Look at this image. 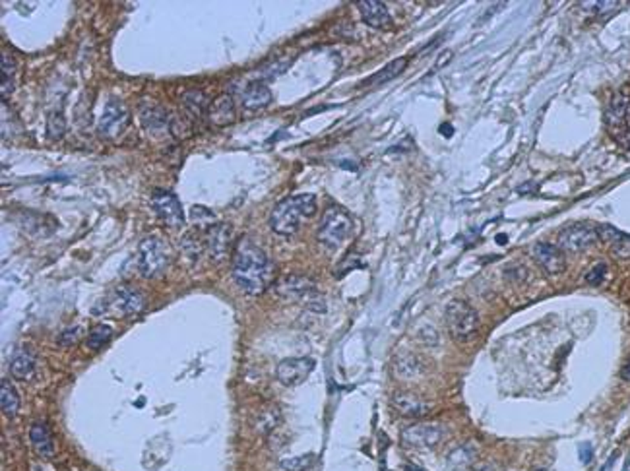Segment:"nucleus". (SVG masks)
<instances>
[{"mask_svg": "<svg viewBox=\"0 0 630 471\" xmlns=\"http://www.w3.org/2000/svg\"><path fill=\"white\" fill-rule=\"evenodd\" d=\"M231 274L239 287L249 295L264 293L273 282V264L258 244L249 237L241 239L233 251Z\"/></svg>", "mask_w": 630, "mask_h": 471, "instance_id": "obj_1", "label": "nucleus"}, {"mask_svg": "<svg viewBox=\"0 0 630 471\" xmlns=\"http://www.w3.org/2000/svg\"><path fill=\"white\" fill-rule=\"evenodd\" d=\"M319 210L314 194H297L283 198L270 213V227L281 237L295 235L304 220H311Z\"/></svg>", "mask_w": 630, "mask_h": 471, "instance_id": "obj_2", "label": "nucleus"}, {"mask_svg": "<svg viewBox=\"0 0 630 471\" xmlns=\"http://www.w3.org/2000/svg\"><path fill=\"white\" fill-rule=\"evenodd\" d=\"M136 266L140 275L145 280L160 278L171 266V246L158 235L145 237L138 246Z\"/></svg>", "mask_w": 630, "mask_h": 471, "instance_id": "obj_3", "label": "nucleus"}, {"mask_svg": "<svg viewBox=\"0 0 630 471\" xmlns=\"http://www.w3.org/2000/svg\"><path fill=\"white\" fill-rule=\"evenodd\" d=\"M353 233V217L342 205H330L320 220L316 239L330 251L340 249Z\"/></svg>", "mask_w": 630, "mask_h": 471, "instance_id": "obj_4", "label": "nucleus"}, {"mask_svg": "<svg viewBox=\"0 0 630 471\" xmlns=\"http://www.w3.org/2000/svg\"><path fill=\"white\" fill-rule=\"evenodd\" d=\"M446 326L458 343L471 342L479 330V316L475 309L462 299L450 301L446 306Z\"/></svg>", "mask_w": 630, "mask_h": 471, "instance_id": "obj_5", "label": "nucleus"}, {"mask_svg": "<svg viewBox=\"0 0 630 471\" xmlns=\"http://www.w3.org/2000/svg\"><path fill=\"white\" fill-rule=\"evenodd\" d=\"M130 122V113L126 105L122 103L121 99L111 97L107 101L105 109H103V114L99 119L97 130L99 134L107 140H113V138L121 136L122 132L126 130Z\"/></svg>", "mask_w": 630, "mask_h": 471, "instance_id": "obj_6", "label": "nucleus"}, {"mask_svg": "<svg viewBox=\"0 0 630 471\" xmlns=\"http://www.w3.org/2000/svg\"><path fill=\"white\" fill-rule=\"evenodd\" d=\"M152 208L155 215L169 227H182L184 213H182L181 200L169 190H153Z\"/></svg>", "mask_w": 630, "mask_h": 471, "instance_id": "obj_7", "label": "nucleus"}, {"mask_svg": "<svg viewBox=\"0 0 630 471\" xmlns=\"http://www.w3.org/2000/svg\"><path fill=\"white\" fill-rule=\"evenodd\" d=\"M275 291H278V295L287 301H319L316 283L307 275H283L280 282L275 283Z\"/></svg>", "mask_w": 630, "mask_h": 471, "instance_id": "obj_8", "label": "nucleus"}, {"mask_svg": "<svg viewBox=\"0 0 630 471\" xmlns=\"http://www.w3.org/2000/svg\"><path fill=\"white\" fill-rule=\"evenodd\" d=\"M598 241V227L592 223H574L559 233V249L566 252H580Z\"/></svg>", "mask_w": 630, "mask_h": 471, "instance_id": "obj_9", "label": "nucleus"}, {"mask_svg": "<svg viewBox=\"0 0 630 471\" xmlns=\"http://www.w3.org/2000/svg\"><path fill=\"white\" fill-rule=\"evenodd\" d=\"M144 304V295L138 289L129 287V285H121V287L114 289L111 297L107 299L105 309L114 312V314H121V316H132V314H138V312L142 311Z\"/></svg>", "mask_w": 630, "mask_h": 471, "instance_id": "obj_10", "label": "nucleus"}, {"mask_svg": "<svg viewBox=\"0 0 630 471\" xmlns=\"http://www.w3.org/2000/svg\"><path fill=\"white\" fill-rule=\"evenodd\" d=\"M314 366H316V363L311 357L283 359L275 369V376L283 386H299L309 378V374L314 371Z\"/></svg>", "mask_w": 630, "mask_h": 471, "instance_id": "obj_11", "label": "nucleus"}, {"mask_svg": "<svg viewBox=\"0 0 630 471\" xmlns=\"http://www.w3.org/2000/svg\"><path fill=\"white\" fill-rule=\"evenodd\" d=\"M206 251L210 258L220 262L227 256L231 243H233V229L229 223H213L212 227L206 229L204 235Z\"/></svg>", "mask_w": 630, "mask_h": 471, "instance_id": "obj_12", "label": "nucleus"}, {"mask_svg": "<svg viewBox=\"0 0 630 471\" xmlns=\"http://www.w3.org/2000/svg\"><path fill=\"white\" fill-rule=\"evenodd\" d=\"M532 258L535 264L549 275L562 274L566 270V258L564 252L559 246L549 243H535L532 246Z\"/></svg>", "mask_w": 630, "mask_h": 471, "instance_id": "obj_13", "label": "nucleus"}, {"mask_svg": "<svg viewBox=\"0 0 630 471\" xmlns=\"http://www.w3.org/2000/svg\"><path fill=\"white\" fill-rule=\"evenodd\" d=\"M402 439L405 444L415 446V448H431L441 442L442 429L439 425H431V423H419V425L408 427L402 433Z\"/></svg>", "mask_w": 630, "mask_h": 471, "instance_id": "obj_14", "label": "nucleus"}, {"mask_svg": "<svg viewBox=\"0 0 630 471\" xmlns=\"http://www.w3.org/2000/svg\"><path fill=\"white\" fill-rule=\"evenodd\" d=\"M392 403H394L396 411L403 415V417L410 419H419L425 417L431 413V403L425 402L423 398L415 392H398V394L392 398Z\"/></svg>", "mask_w": 630, "mask_h": 471, "instance_id": "obj_15", "label": "nucleus"}, {"mask_svg": "<svg viewBox=\"0 0 630 471\" xmlns=\"http://www.w3.org/2000/svg\"><path fill=\"white\" fill-rule=\"evenodd\" d=\"M361 18L367 25H371L374 30H388L392 25V18L384 2L379 0H361L357 2Z\"/></svg>", "mask_w": 630, "mask_h": 471, "instance_id": "obj_16", "label": "nucleus"}, {"mask_svg": "<svg viewBox=\"0 0 630 471\" xmlns=\"http://www.w3.org/2000/svg\"><path fill=\"white\" fill-rule=\"evenodd\" d=\"M208 117H210V122L215 124V126H220V129L233 124L237 119V109L233 97L227 95V93H223L220 97L213 99L210 107H208Z\"/></svg>", "mask_w": 630, "mask_h": 471, "instance_id": "obj_17", "label": "nucleus"}, {"mask_svg": "<svg viewBox=\"0 0 630 471\" xmlns=\"http://www.w3.org/2000/svg\"><path fill=\"white\" fill-rule=\"evenodd\" d=\"M270 103H272V92L262 82L246 84L241 92V105L244 111H260V109H266Z\"/></svg>", "mask_w": 630, "mask_h": 471, "instance_id": "obj_18", "label": "nucleus"}, {"mask_svg": "<svg viewBox=\"0 0 630 471\" xmlns=\"http://www.w3.org/2000/svg\"><path fill=\"white\" fill-rule=\"evenodd\" d=\"M30 441L31 446L35 450V454L43 460H51L54 456V442L53 434L49 431V427L43 421L33 423L30 429Z\"/></svg>", "mask_w": 630, "mask_h": 471, "instance_id": "obj_19", "label": "nucleus"}, {"mask_svg": "<svg viewBox=\"0 0 630 471\" xmlns=\"http://www.w3.org/2000/svg\"><path fill=\"white\" fill-rule=\"evenodd\" d=\"M140 119H142V124L148 132H161V130L169 129L171 124V119H169L167 111L160 105H153V103H145L140 111Z\"/></svg>", "mask_w": 630, "mask_h": 471, "instance_id": "obj_20", "label": "nucleus"}, {"mask_svg": "<svg viewBox=\"0 0 630 471\" xmlns=\"http://www.w3.org/2000/svg\"><path fill=\"white\" fill-rule=\"evenodd\" d=\"M35 371V355L28 347H18L10 359V373L18 380H28Z\"/></svg>", "mask_w": 630, "mask_h": 471, "instance_id": "obj_21", "label": "nucleus"}, {"mask_svg": "<svg viewBox=\"0 0 630 471\" xmlns=\"http://www.w3.org/2000/svg\"><path fill=\"white\" fill-rule=\"evenodd\" d=\"M405 66H408V59H405V56H402V59H396V61H392L390 64H386L384 68L379 70L376 74H372L369 80H364L361 85L386 84V82H390V80H394L396 76H400L403 70H405Z\"/></svg>", "mask_w": 630, "mask_h": 471, "instance_id": "obj_22", "label": "nucleus"}, {"mask_svg": "<svg viewBox=\"0 0 630 471\" xmlns=\"http://www.w3.org/2000/svg\"><path fill=\"white\" fill-rule=\"evenodd\" d=\"M0 403H2V411L8 417H14L18 410H20V395L16 392L14 384L8 378H2V388H0Z\"/></svg>", "mask_w": 630, "mask_h": 471, "instance_id": "obj_23", "label": "nucleus"}, {"mask_svg": "<svg viewBox=\"0 0 630 471\" xmlns=\"http://www.w3.org/2000/svg\"><path fill=\"white\" fill-rule=\"evenodd\" d=\"M630 107V97L626 93H617L615 97L611 99L607 109V122L611 126H619L621 122L626 119V111Z\"/></svg>", "mask_w": 630, "mask_h": 471, "instance_id": "obj_24", "label": "nucleus"}, {"mask_svg": "<svg viewBox=\"0 0 630 471\" xmlns=\"http://www.w3.org/2000/svg\"><path fill=\"white\" fill-rule=\"evenodd\" d=\"M182 103L186 107L190 117H194V119H200L206 107H210V101H208V97H206V93L202 90H189V92L182 95Z\"/></svg>", "mask_w": 630, "mask_h": 471, "instance_id": "obj_25", "label": "nucleus"}, {"mask_svg": "<svg viewBox=\"0 0 630 471\" xmlns=\"http://www.w3.org/2000/svg\"><path fill=\"white\" fill-rule=\"evenodd\" d=\"M280 421H281L280 407L268 405V407H264V410L260 411L258 417H256V431H258L260 434L272 433L273 429L280 425Z\"/></svg>", "mask_w": 630, "mask_h": 471, "instance_id": "obj_26", "label": "nucleus"}, {"mask_svg": "<svg viewBox=\"0 0 630 471\" xmlns=\"http://www.w3.org/2000/svg\"><path fill=\"white\" fill-rule=\"evenodd\" d=\"M14 74L16 62L8 53H2V97H10L14 92Z\"/></svg>", "mask_w": 630, "mask_h": 471, "instance_id": "obj_27", "label": "nucleus"}, {"mask_svg": "<svg viewBox=\"0 0 630 471\" xmlns=\"http://www.w3.org/2000/svg\"><path fill=\"white\" fill-rule=\"evenodd\" d=\"M113 335V328L107 326V324H97V326L91 328V332L88 334V347L91 350H101Z\"/></svg>", "mask_w": 630, "mask_h": 471, "instance_id": "obj_28", "label": "nucleus"}, {"mask_svg": "<svg viewBox=\"0 0 630 471\" xmlns=\"http://www.w3.org/2000/svg\"><path fill=\"white\" fill-rule=\"evenodd\" d=\"M182 249H184V252L189 254V258L198 260L200 258V254L206 251L204 239L198 235L196 231H190V233H186L184 239H182Z\"/></svg>", "mask_w": 630, "mask_h": 471, "instance_id": "obj_29", "label": "nucleus"}, {"mask_svg": "<svg viewBox=\"0 0 630 471\" xmlns=\"http://www.w3.org/2000/svg\"><path fill=\"white\" fill-rule=\"evenodd\" d=\"M448 462L452 464V467H456V470L470 467V465L475 462V450L471 448V446H460V448H456L454 452L450 454Z\"/></svg>", "mask_w": 630, "mask_h": 471, "instance_id": "obj_30", "label": "nucleus"}, {"mask_svg": "<svg viewBox=\"0 0 630 471\" xmlns=\"http://www.w3.org/2000/svg\"><path fill=\"white\" fill-rule=\"evenodd\" d=\"M312 464H314V454H304V456L287 458V460H281L280 462V465L285 471H304V470H309Z\"/></svg>", "mask_w": 630, "mask_h": 471, "instance_id": "obj_31", "label": "nucleus"}, {"mask_svg": "<svg viewBox=\"0 0 630 471\" xmlns=\"http://www.w3.org/2000/svg\"><path fill=\"white\" fill-rule=\"evenodd\" d=\"M47 130H49V138L51 140H61L64 136V130H66V121L62 113H53L49 117V124H47Z\"/></svg>", "mask_w": 630, "mask_h": 471, "instance_id": "obj_32", "label": "nucleus"}, {"mask_svg": "<svg viewBox=\"0 0 630 471\" xmlns=\"http://www.w3.org/2000/svg\"><path fill=\"white\" fill-rule=\"evenodd\" d=\"M190 215H192V221L198 223V227H204V229H210L213 225L212 221L215 220L213 217V213L204 208V205H194L192 210H190Z\"/></svg>", "mask_w": 630, "mask_h": 471, "instance_id": "obj_33", "label": "nucleus"}, {"mask_svg": "<svg viewBox=\"0 0 630 471\" xmlns=\"http://www.w3.org/2000/svg\"><path fill=\"white\" fill-rule=\"evenodd\" d=\"M623 233L615 229L613 225H607V223H603V225H598V239H601L603 243H611V244H617L621 239H623Z\"/></svg>", "mask_w": 630, "mask_h": 471, "instance_id": "obj_34", "label": "nucleus"}, {"mask_svg": "<svg viewBox=\"0 0 630 471\" xmlns=\"http://www.w3.org/2000/svg\"><path fill=\"white\" fill-rule=\"evenodd\" d=\"M398 366V373L402 374V376H415L419 373V363L415 357H402L400 359V363H396Z\"/></svg>", "mask_w": 630, "mask_h": 471, "instance_id": "obj_35", "label": "nucleus"}, {"mask_svg": "<svg viewBox=\"0 0 630 471\" xmlns=\"http://www.w3.org/2000/svg\"><path fill=\"white\" fill-rule=\"evenodd\" d=\"M605 275H607V266L600 262V264H595V266L586 274V283H590V285H601L603 280H605Z\"/></svg>", "mask_w": 630, "mask_h": 471, "instance_id": "obj_36", "label": "nucleus"}, {"mask_svg": "<svg viewBox=\"0 0 630 471\" xmlns=\"http://www.w3.org/2000/svg\"><path fill=\"white\" fill-rule=\"evenodd\" d=\"M78 338H80V328L78 326L69 328V330H64V332L59 335V343H61V345H70V343H76Z\"/></svg>", "mask_w": 630, "mask_h": 471, "instance_id": "obj_37", "label": "nucleus"}, {"mask_svg": "<svg viewBox=\"0 0 630 471\" xmlns=\"http://www.w3.org/2000/svg\"><path fill=\"white\" fill-rule=\"evenodd\" d=\"M615 254L621 258H630V237L624 235L619 243L615 244Z\"/></svg>", "mask_w": 630, "mask_h": 471, "instance_id": "obj_38", "label": "nucleus"}, {"mask_svg": "<svg viewBox=\"0 0 630 471\" xmlns=\"http://www.w3.org/2000/svg\"><path fill=\"white\" fill-rule=\"evenodd\" d=\"M580 460H582L584 464H588V462L592 460V446H590V444H582V446H580Z\"/></svg>", "mask_w": 630, "mask_h": 471, "instance_id": "obj_39", "label": "nucleus"}, {"mask_svg": "<svg viewBox=\"0 0 630 471\" xmlns=\"http://www.w3.org/2000/svg\"><path fill=\"white\" fill-rule=\"evenodd\" d=\"M621 376H623V378L626 380V382H630V361H629V363H626V365L623 366V371H621Z\"/></svg>", "mask_w": 630, "mask_h": 471, "instance_id": "obj_40", "label": "nucleus"}, {"mask_svg": "<svg viewBox=\"0 0 630 471\" xmlns=\"http://www.w3.org/2000/svg\"><path fill=\"white\" fill-rule=\"evenodd\" d=\"M475 471H497V470H494L491 464H479L477 467H475Z\"/></svg>", "mask_w": 630, "mask_h": 471, "instance_id": "obj_41", "label": "nucleus"}, {"mask_svg": "<svg viewBox=\"0 0 630 471\" xmlns=\"http://www.w3.org/2000/svg\"><path fill=\"white\" fill-rule=\"evenodd\" d=\"M624 122H626V126L630 129V107H629V111H626V119H624Z\"/></svg>", "mask_w": 630, "mask_h": 471, "instance_id": "obj_42", "label": "nucleus"}, {"mask_svg": "<svg viewBox=\"0 0 630 471\" xmlns=\"http://www.w3.org/2000/svg\"><path fill=\"white\" fill-rule=\"evenodd\" d=\"M499 243H501V244L506 243V237H504V235H499Z\"/></svg>", "mask_w": 630, "mask_h": 471, "instance_id": "obj_43", "label": "nucleus"}, {"mask_svg": "<svg viewBox=\"0 0 630 471\" xmlns=\"http://www.w3.org/2000/svg\"><path fill=\"white\" fill-rule=\"evenodd\" d=\"M535 471H545V470H535Z\"/></svg>", "mask_w": 630, "mask_h": 471, "instance_id": "obj_44", "label": "nucleus"}, {"mask_svg": "<svg viewBox=\"0 0 630 471\" xmlns=\"http://www.w3.org/2000/svg\"><path fill=\"white\" fill-rule=\"evenodd\" d=\"M37 471H39V470H37Z\"/></svg>", "mask_w": 630, "mask_h": 471, "instance_id": "obj_45", "label": "nucleus"}]
</instances>
